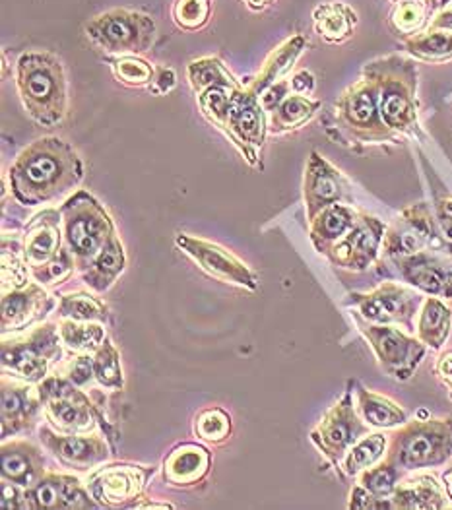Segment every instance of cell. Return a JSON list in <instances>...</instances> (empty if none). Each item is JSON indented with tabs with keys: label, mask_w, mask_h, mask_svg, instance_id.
Returning a JSON list of instances; mask_svg holds the SVG:
<instances>
[{
	"label": "cell",
	"mask_w": 452,
	"mask_h": 510,
	"mask_svg": "<svg viewBox=\"0 0 452 510\" xmlns=\"http://www.w3.org/2000/svg\"><path fill=\"white\" fill-rule=\"evenodd\" d=\"M6 175L14 198L22 206H41L78 187L84 163L71 144L47 136L24 148Z\"/></svg>",
	"instance_id": "obj_1"
},
{
	"label": "cell",
	"mask_w": 452,
	"mask_h": 510,
	"mask_svg": "<svg viewBox=\"0 0 452 510\" xmlns=\"http://www.w3.org/2000/svg\"><path fill=\"white\" fill-rule=\"evenodd\" d=\"M22 105L37 125L57 127L68 115V82L63 61L49 51H27L16 64Z\"/></svg>",
	"instance_id": "obj_2"
},
{
	"label": "cell",
	"mask_w": 452,
	"mask_h": 510,
	"mask_svg": "<svg viewBox=\"0 0 452 510\" xmlns=\"http://www.w3.org/2000/svg\"><path fill=\"white\" fill-rule=\"evenodd\" d=\"M64 246L74 256L76 270H84L115 233L109 212L88 190H76L61 206Z\"/></svg>",
	"instance_id": "obj_3"
},
{
	"label": "cell",
	"mask_w": 452,
	"mask_h": 510,
	"mask_svg": "<svg viewBox=\"0 0 452 510\" xmlns=\"http://www.w3.org/2000/svg\"><path fill=\"white\" fill-rule=\"evenodd\" d=\"M379 91V109L387 125L396 132H412L418 129V74L412 63L389 57L365 66Z\"/></svg>",
	"instance_id": "obj_4"
},
{
	"label": "cell",
	"mask_w": 452,
	"mask_h": 510,
	"mask_svg": "<svg viewBox=\"0 0 452 510\" xmlns=\"http://www.w3.org/2000/svg\"><path fill=\"white\" fill-rule=\"evenodd\" d=\"M452 457V419L404 423L390 438L387 462L414 472L445 464Z\"/></svg>",
	"instance_id": "obj_5"
},
{
	"label": "cell",
	"mask_w": 452,
	"mask_h": 510,
	"mask_svg": "<svg viewBox=\"0 0 452 510\" xmlns=\"http://www.w3.org/2000/svg\"><path fill=\"white\" fill-rule=\"evenodd\" d=\"M90 43L107 57L142 54L154 47L158 25L152 16L130 8H113L86 22Z\"/></svg>",
	"instance_id": "obj_6"
},
{
	"label": "cell",
	"mask_w": 452,
	"mask_h": 510,
	"mask_svg": "<svg viewBox=\"0 0 452 510\" xmlns=\"http://www.w3.org/2000/svg\"><path fill=\"white\" fill-rule=\"evenodd\" d=\"M61 332L54 324H41L24 338L3 342V369L30 384H39L63 357Z\"/></svg>",
	"instance_id": "obj_7"
},
{
	"label": "cell",
	"mask_w": 452,
	"mask_h": 510,
	"mask_svg": "<svg viewBox=\"0 0 452 510\" xmlns=\"http://www.w3.org/2000/svg\"><path fill=\"white\" fill-rule=\"evenodd\" d=\"M47 419L64 435H82L93 429L95 421L103 423V416L95 409L90 396L80 390L72 380L49 375L37 384ZM105 429V423H103Z\"/></svg>",
	"instance_id": "obj_8"
},
{
	"label": "cell",
	"mask_w": 452,
	"mask_h": 510,
	"mask_svg": "<svg viewBox=\"0 0 452 510\" xmlns=\"http://www.w3.org/2000/svg\"><path fill=\"white\" fill-rule=\"evenodd\" d=\"M336 117L340 127L360 142H385L394 132L380 115L377 84L369 74L341 93Z\"/></svg>",
	"instance_id": "obj_9"
},
{
	"label": "cell",
	"mask_w": 452,
	"mask_h": 510,
	"mask_svg": "<svg viewBox=\"0 0 452 510\" xmlns=\"http://www.w3.org/2000/svg\"><path fill=\"white\" fill-rule=\"evenodd\" d=\"M350 389L324 413V418L311 431L314 447L324 454L332 466H340V462H344L350 448L369 433V427L363 423L360 411L353 406Z\"/></svg>",
	"instance_id": "obj_10"
},
{
	"label": "cell",
	"mask_w": 452,
	"mask_h": 510,
	"mask_svg": "<svg viewBox=\"0 0 452 510\" xmlns=\"http://www.w3.org/2000/svg\"><path fill=\"white\" fill-rule=\"evenodd\" d=\"M361 334L373 348L380 369L396 380L412 379L426 357V343L400 332L392 324L369 322L361 326Z\"/></svg>",
	"instance_id": "obj_11"
},
{
	"label": "cell",
	"mask_w": 452,
	"mask_h": 510,
	"mask_svg": "<svg viewBox=\"0 0 452 510\" xmlns=\"http://www.w3.org/2000/svg\"><path fill=\"white\" fill-rule=\"evenodd\" d=\"M266 132V111L258 95L245 86L236 90L229 109L226 136L253 168H263V163L258 161V151L264 146Z\"/></svg>",
	"instance_id": "obj_12"
},
{
	"label": "cell",
	"mask_w": 452,
	"mask_h": 510,
	"mask_svg": "<svg viewBox=\"0 0 452 510\" xmlns=\"http://www.w3.org/2000/svg\"><path fill=\"white\" fill-rule=\"evenodd\" d=\"M351 303L367 322L402 324L414 328V319L421 305V297L400 284L382 282L369 293H351Z\"/></svg>",
	"instance_id": "obj_13"
},
{
	"label": "cell",
	"mask_w": 452,
	"mask_h": 510,
	"mask_svg": "<svg viewBox=\"0 0 452 510\" xmlns=\"http://www.w3.org/2000/svg\"><path fill=\"white\" fill-rule=\"evenodd\" d=\"M175 245L179 246L188 258H193L198 268L212 275V278L224 284L251 289V292H255L258 287V275L236 255H231L227 249H224V246L207 239L187 236V233H179V236L175 237Z\"/></svg>",
	"instance_id": "obj_14"
},
{
	"label": "cell",
	"mask_w": 452,
	"mask_h": 510,
	"mask_svg": "<svg viewBox=\"0 0 452 510\" xmlns=\"http://www.w3.org/2000/svg\"><path fill=\"white\" fill-rule=\"evenodd\" d=\"M154 474L156 470L149 466L115 464L95 472L88 491L98 506H136Z\"/></svg>",
	"instance_id": "obj_15"
},
{
	"label": "cell",
	"mask_w": 452,
	"mask_h": 510,
	"mask_svg": "<svg viewBox=\"0 0 452 510\" xmlns=\"http://www.w3.org/2000/svg\"><path fill=\"white\" fill-rule=\"evenodd\" d=\"M437 224L426 204H416L387 229L382 249L390 260L408 258L423 253L435 243Z\"/></svg>",
	"instance_id": "obj_16"
},
{
	"label": "cell",
	"mask_w": 452,
	"mask_h": 510,
	"mask_svg": "<svg viewBox=\"0 0 452 510\" xmlns=\"http://www.w3.org/2000/svg\"><path fill=\"white\" fill-rule=\"evenodd\" d=\"M385 233L387 227L379 217L360 214L358 222L350 229L348 236L334 246L326 258L334 266L351 272H365L377 260Z\"/></svg>",
	"instance_id": "obj_17"
},
{
	"label": "cell",
	"mask_w": 452,
	"mask_h": 510,
	"mask_svg": "<svg viewBox=\"0 0 452 510\" xmlns=\"http://www.w3.org/2000/svg\"><path fill=\"white\" fill-rule=\"evenodd\" d=\"M402 280L433 297H452V256L423 251L408 258L392 260Z\"/></svg>",
	"instance_id": "obj_18"
},
{
	"label": "cell",
	"mask_w": 452,
	"mask_h": 510,
	"mask_svg": "<svg viewBox=\"0 0 452 510\" xmlns=\"http://www.w3.org/2000/svg\"><path fill=\"white\" fill-rule=\"evenodd\" d=\"M43 447L57 458L64 467H72L78 472L91 470L109 458V447L101 437L95 435H57L49 427L39 431Z\"/></svg>",
	"instance_id": "obj_19"
},
{
	"label": "cell",
	"mask_w": 452,
	"mask_h": 510,
	"mask_svg": "<svg viewBox=\"0 0 452 510\" xmlns=\"http://www.w3.org/2000/svg\"><path fill=\"white\" fill-rule=\"evenodd\" d=\"M54 309V299L37 284H25L3 293V334L22 332L41 322Z\"/></svg>",
	"instance_id": "obj_20"
},
{
	"label": "cell",
	"mask_w": 452,
	"mask_h": 510,
	"mask_svg": "<svg viewBox=\"0 0 452 510\" xmlns=\"http://www.w3.org/2000/svg\"><path fill=\"white\" fill-rule=\"evenodd\" d=\"M41 398L37 389H30V382L3 379L0 390V421H3V438L30 431L35 425Z\"/></svg>",
	"instance_id": "obj_21"
},
{
	"label": "cell",
	"mask_w": 452,
	"mask_h": 510,
	"mask_svg": "<svg viewBox=\"0 0 452 510\" xmlns=\"http://www.w3.org/2000/svg\"><path fill=\"white\" fill-rule=\"evenodd\" d=\"M303 197L309 222L324 208H328V206L340 204L346 198V187L344 181H341V175L324 158H321L317 151H313L307 163Z\"/></svg>",
	"instance_id": "obj_22"
},
{
	"label": "cell",
	"mask_w": 452,
	"mask_h": 510,
	"mask_svg": "<svg viewBox=\"0 0 452 510\" xmlns=\"http://www.w3.org/2000/svg\"><path fill=\"white\" fill-rule=\"evenodd\" d=\"M63 217L61 210H43L25 226L22 249L32 270L47 265L63 251Z\"/></svg>",
	"instance_id": "obj_23"
},
{
	"label": "cell",
	"mask_w": 452,
	"mask_h": 510,
	"mask_svg": "<svg viewBox=\"0 0 452 510\" xmlns=\"http://www.w3.org/2000/svg\"><path fill=\"white\" fill-rule=\"evenodd\" d=\"M43 454L25 440H12L0 448V474L3 479L24 489H32L45 474Z\"/></svg>",
	"instance_id": "obj_24"
},
{
	"label": "cell",
	"mask_w": 452,
	"mask_h": 510,
	"mask_svg": "<svg viewBox=\"0 0 452 510\" xmlns=\"http://www.w3.org/2000/svg\"><path fill=\"white\" fill-rule=\"evenodd\" d=\"M210 450L195 443H185L173 448L163 460V476L171 486L193 487L210 472Z\"/></svg>",
	"instance_id": "obj_25"
},
{
	"label": "cell",
	"mask_w": 452,
	"mask_h": 510,
	"mask_svg": "<svg viewBox=\"0 0 452 510\" xmlns=\"http://www.w3.org/2000/svg\"><path fill=\"white\" fill-rule=\"evenodd\" d=\"M358 216L346 204H332L311 219V243L319 255L328 256L358 222Z\"/></svg>",
	"instance_id": "obj_26"
},
{
	"label": "cell",
	"mask_w": 452,
	"mask_h": 510,
	"mask_svg": "<svg viewBox=\"0 0 452 510\" xmlns=\"http://www.w3.org/2000/svg\"><path fill=\"white\" fill-rule=\"evenodd\" d=\"M127 268V253L120 239L113 236L107 241L103 249L93 256L90 265L82 270V280L86 282L95 293H105L111 287L119 275Z\"/></svg>",
	"instance_id": "obj_27"
},
{
	"label": "cell",
	"mask_w": 452,
	"mask_h": 510,
	"mask_svg": "<svg viewBox=\"0 0 452 510\" xmlns=\"http://www.w3.org/2000/svg\"><path fill=\"white\" fill-rule=\"evenodd\" d=\"M305 45H307V41L303 35H293L292 39L284 41L278 49H274L270 53V57L264 61L263 68H260V72L251 82V86H246V88L260 98V95H263L272 84H276V82L282 80V76L290 71L301 54V51L305 49Z\"/></svg>",
	"instance_id": "obj_28"
},
{
	"label": "cell",
	"mask_w": 452,
	"mask_h": 510,
	"mask_svg": "<svg viewBox=\"0 0 452 510\" xmlns=\"http://www.w3.org/2000/svg\"><path fill=\"white\" fill-rule=\"evenodd\" d=\"M392 506L406 510H437L445 508V497L439 484L433 477L423 476L396 486Z\"/></svg>",
	"instance_id": "obj_29"
},
{
	"label": "cell",
	"mask_w": 452,
	"mask_h": 510,
	"mask_svg": "<svg viewBox=\"0 0 452 510\" xmlns=\"http://www.w3.org/2000/svg\"><path fill=\"white\" fill-rule=\"evenodd\" d=\"M450 321L452 311L445 305L443 301L437 297H428L423 301V307L418 321V338L426 343V346L439 350L447 342L450 334Z\"/></svg>",
	"instance_id": "obj_30"
},
{
	"label": "cell",
	"mask_w": 452,
	"mask_h": 510,
	"mask_svg": "<svg viewBox=\"0 0 452 510\" xmlns=\"http://www.w3.org/2000/svg\"><path fill=\"white\" fill-rule=\"evenodd\" d=\"M353 384L358 389V411L363 421H367L371 427H380V429L406 423V411L399 404L385 396L363 389L358 382Z\"/></svg>",
	"instance_id": "obj_31"
},
{
	"label": "cell",
	"mask_w": 452,
	"mask_h": 510,
	"mask_svg": "<svg viewBox=\"0 0 452 510\" xmlns=\"http://www.w3.org/2000/svg\"><path fill=\"white\" fill-rule=\"evenodd\" d=\"M319 107H321V103L314 101V100H309L307 95L290 93L272 111L268 132L284 134V132L297 130V129L303 127L314 113H317Z\"/></svg>",
	"instance_id": "obj_32"
},
{
	"label": "cell",
	"mask_w": 452,
	"mask_h": 510,
	"mask_svg": "<svg viewBox=\"0 0 452 510\" xmlns=\"http://www.w3.org/2000/svg\"><path fill=\"white\" fill-rule=\"evenodd\" d=\"M188 84L193 88L197 95L204 93L210 88L224 86V88H243L241 82L233 76L227 66L217 59V57H204L198 61H193L187 68Z\"/></svg>",
	"instance_id": "obj_33"
},
{
	"label": "cell",
	"mask_w": 452,
	"mask_h": 510,
	"mask_svg": "<svg viewBox=\"0 0 452 510\" xmlns=\"http://www.w3.org/2000/svg\"><path fill=\"white\" fill-rule=\"evenodd\" d=\"M314 27L326 41H344L351 35L355 14L344 5H322L313 14Z\"/></svg>",
	"instance_id": "obj_34"
},
{
	"label": "cell",
	"mask_w": 452,
	"mask_h": 510,
	"mask_svg": "<svg viewBox=\"0 0 452 510\" xmlns=\"http://www.w3.org/2000/svg\"><path fill=\"white\" fill-rule=\"evenodd\" d=\"M59 316L78 322H107L109 309L107 305L86 292L66 293L59 301Z\"/></svg>",
	"instance_id": "obj_35"
},
{
	"label": "cell",
	"mask_w": 452,
	"mask_h": 510,
	"mask_svg": "<svg viewBox=\"0 0 452 510\" xmlns=\"http://www.w3.org/2000/svg\"><path fill=\"white\" fill-rule=\"evenodd\" d=\"M387 445L389 440L382 433H373V435L367 433L350 448L344 458V466L341 467H344V472L348 476H358L363 470H367V467L377 464V460L385 454Z\"/></svg>",
	"instance_id": "obj_36"
},
{
	"label": "cell",
	"mask_w": 452,
	"mask_h": 510,
	"mask_svg": "<svg viewBox=\"0 0 452 510\" xmlns=\"http://www.w3.org/2000/svg\"><path fill=\"white\" fill-rule=\"evenodd\" d=\"M71 476H59L45 472L32 489H25L27 508L35 510H63L64 489Z\"/></svg>",
	"instance_id": "obj_37"
},
{
	"label": "cell",
	"mask_w": 452,
	"mask_h": 510,
	"mask_svg": "<svg viewBox=\"0 0 452 510\" xmlns=\"http://www.w3.org/2000/svg\"><path fill=\"white\" fill-rule=\"evenodd\" d=\"M63 343L74 351H95L105 342V330L100 322H78L66 319L59 324Z\"/></svg>",
	"instance_id": "obj_38"
},
{
	"label": "cell",
	"mask_w": 452,
	"mask_h": 510,
	"mask_svg": "<svg viewBox=\"0 0 452 510\" xmlns=\"http://www.w3.org/2000/svg\"><path fill=\"white\" fill-rule=\"evenodd\" d=\"M109 66L120 84L130 88L152 86L156 78V68L139 54H125V57H107Z\"/></svg>",
	"instance_id": "obj_39"
},
{
	"label": "cell",
	"mask_w": 452,
	"mask_h": 510,
	"mask_svg": "<svg viewBox=\"0 0 452 510\" xmlns=\"http://www.w3.org/2000/svg\"><path fill=\"white\" fill-rule=\"evenodd\" d=\"M93 375L101 386H105V389L111 390L125 389L120 355L109 338H105L101 346L93 351Z\"/></svg>",
	"instance_id": "obj_40"
},
{
	"label": "cell",
	"mask_w": 452,
	"mask_h": 510,
	"mask_svg": "<svg viewBox=\"0 0 452 510\" xmlns=\"http://www.w3.org/2000/svg\"><path fill=\"white\" fill-rule=\"evenodd\" d=\"M233 93H236V88L216 86V88H210V90H207L204 93L197 95L202 115L207 117V120L212 122V125L217 130H222L224 134L227 130V120H229V109H231V101H233Z\"/></svg>",
	"instance_id": "obj_41"
},
{
	"label": "cell",
	"mask_w": 452,
	"mask_h": 510,
	"mask_svg": "<svg viewBox=\"0 0 452 510\" xmlns=\"http://www.w3.org/2000/svg\"><path fill=\"white\" fill-rule=\"evenodd\" d=\"M173 22L183 32H198L210 22L212 0H175Z\"/></svg>",
	"instance_id": "obj_42"
},
{
	"label": "cell",
	"mask_w": 452,
	"mask_h": 510,
	"mask_svg": "<svg viewBox=\"0 0 452 510\" xmlns=\"http://www.w3.org/2000/svg\"><path fill=\"white\" fill-rule=\"evenodd\" d=\"M27 262L24 258L22 243L12 237V243L8 237L3 239V289L10 292L27 284Z\"/></svg>",
	"instance_id": "obj_43"
},
{
	"label": "cell",
	"mask_w": 452,
	"mask_h": 510,
	"mask_svg": "<svg viewBox=\"0 0 452 510\" xmlns=\"http://www.w3.org/2000/svg\"><path fill=\"white\" fill-rule=\"evenodd\" d=\"M195 433L207 443L220 445L231 435V418L222 408H208L195 419Z\"/></svg>",
	"instance_id": "obj_44"
},
{
	"label": "cell",
	"mask_w": 452,
	"mask_h": 510,
	"mask_svg": "<svg viewBox=\"0 0 452 510\" xmlns=\"http://www.w3.org/2000/svg\"><path fill=\"white\" fill-rule=\"evenodd\" d=\"M399 477H400V470L390 462H382L375 467H367V470L361 472V487H365L369 493H373L375 497L387 499L392 497V493L399 486Z\"/></svg>",
	"instance_id": "obj_45"
},
{
	"label": "cell",
	"mask_w": 452,
	"mask_h": 510,
	"mask_svg": "<svg viewBox=\"0 0 452 510\" xmlns=\"http://www.w3.org/2000/svg\"><path fill=\"white\" fill-rule=\"evenodd\" d=\"M74 268H76L74 256L71 255V251L66 249V246H63V251L57 256H54L53 260H49L47 265L39 266V268H34L32 274H34V278L39 284L53 285V284H57V282L68 278V275H71V272Z\"/></svg>",
	"instance_id": "obj_46"
},
{
	"label": "cell",
	"mask_w": 452,
	"mask_h": 510,
	"mask_svg": "<svg viewBox=\"0 0 452 510\" xmlns=\"http://www.w3.org/2000/svg\"><path fill=\"white\" fill-rule=\"evenodd\" d=\"M408 49L421 59H443L452 53V37L445 34H429L408 41Z\"/></svg>",
	"instance_id": "obj_47"
},
{
	"label": "cell",
	"mask_w": 452,
	"mask_h": 510,
	"mask_svg": "<svg viewBox=\"0 0 452 510\" xmlns=\"http://www.w3.org/2000/svg\"><path fill=\"white\" fill-rule=\"evenodd\" d=\"M435 224H437L435 249L452 256V202L439 204L435 216Z\"/></svg>",
	"instance_id": "obj_48"
},
{
	"label": "cell",
	"mask_w": 452,
	"mask_h": 510,
	"mask_svg": "<svg viewBox=\"0 0 452 510\" xmlns=\"http://www.w3.org/2000/svg\"><path fill=\"white\" fill-rule=\"evenodd\" d=\"M392 22L400 32H414L421 24V8L418 3H402L392 14Z\"/></svg>",
	"instance_id": "obj_49"
},
{
	"label": "cell",
	"mask_w": 452,
	"mask_h": 510,
	"mask_svg": "<svg viewBox=\"0 0 452 510\" xmlns=\"http://www.w3.org/2000/svg\"><path fill=\"white\" fill-rule=\"evenodd\" d=\"M93 357L82 353L80 357L71 363L68 367V375L66 379L72 380L76 386H84L93 379Z\"/></svg>",
	"instance_id": "obj_50"
},
{
	"label": "cell",
	"mask_w": 452,
	"mask_h": 510,
	"mask_svg": "<svg viewBox=\"0 0 452 510\" xmlns=\"http://www.w3.org/2000/svg\"><path fill=\"white\" fill-rule=\"evenodd\" d=\"M350 508L353 510H367V508H394L392 499L385 501L380 497H375L373 493H369L365 487L358 486L353 487L351 497H350Z\"/></svg>",
	"instance_id": "obj_51"
},
{
	"label": "cell",
	"mask_w": 452,
	"mask_h": 510,
	"mask_svg": "<svg viewBox=\"0 0 452 510\" xmlns=\"http://www.w3.org/2000/svg\"><path fill=\"white\" fill-rule=\"evenodd\" d=\"M292 90V80H278L276 84H272L263 95H260V103H263L264 111H274L287 95H290Z\"/></svg>",
	"instance_id": "obj_52"
},
{
	"label": "cell",
	"mask_w": 452,
	"mask_h": 510,
	"mask_svg": "<svg viewBox=\"0 0 452 510\" xmlns=\"http://www.w3.org/2000/svg\"><path fill=\"white\" fill-rule=\"evenodd\" d=\"M5 510H22L27 508V499H25V489L10 484V481L3 479V499H0Z\"/></svg>",
	"instance_id": "obj_53"
},
{
	"label": "cell",
	"mask_w": 452,
	"mask_h": 510,
	"mask_svg": "<svg viewBox=\"0 0 452 510\" xmlns=\"http://www.w3.org/2000/svg\"><path fill=\"white\" fill-rule=\"evenodd\" d=\"M175 86H177V74H175L173 68L161 66L156 71V78L152 82V86H149V90H152L156 95H166Z\"/></svg>",
	"instance_id": "obj_54"
},
{
	"label": "cell",
	"mask_w": 452,
	"mask_h": 510,
	"mask_svg": "<svg viewBox=\"0 0 452 510\" xmlns=\"http://www.w3.org/2000/svg\"><path fill=\"white\" fill-rule=\"evenodd\" d=\"M314 90V78L311 72L307 71H301L292 78V91L299 93V95H305L311 93Z\"/></svg>",
	"instance_id": "obj_55"
},
{
	"label": "cell",
	"mask_w": 452,
	"mask_h": 510,
	"mask_svg": "<svg viewBox=\"0 0 452 510\" xmlns=\"http://www.w3.org/2000/svg\"><path fill=\"white\" fill-rule=\"evenodd\" d=\"M435 370L443 382L452 386V351H448L441 357L439 363H437V367H435Z\"/></svg>",
	"instance_id": "obj_56"
},
{
	"label": "cell",
	"mask_w": 452,
	"mask_h": 510,
	"mask_svg": "<svg viewBox=\"0 0 452 510\" xmlns=\"http://www.w3.org/2000/svg\"><path fill=\"white\" fill-rule=\"evenodd\" d=\"M243 3L253 12H263V10L270 8L272 5H276V0H243Z\"/></svg>",
	"instance_id": "obj_57"
},
{
	"label": "cell",
	"mask_w": 452,
	"mask_h": 510,
	"mask_svg": "<svg viewBox=\"0 0 452 510\" xmlns=\"http://www.w3.org/2000/svg\"><path fill=\"white\" fill-rule=\"evenodd\" d=\"M134 508H173V505H169V503H161V505L159 503H142L140 505L139 503Z\"/></svg>",
	"instance_id": "obj_58"
},
{
	"label": "cell",
	"mask_w": 452,
	"mask_h": 510,
	"mask_svg": "<svg viewBox=\"0 0 452 510\" xmlns=\"http://www.w3.org/2000/svg\"><path fill=\"white\" fill-rule=\"evenodd\" d=\"M445 486H447V493H448V497L452 499V470H448L445 474Z\"/></svg>",
	"instance_id": "obj_59"
},
{
	"label": "cell",
	"mask_w": 452,
	"mask_h": 510,
	"mask_svg": "<svg viewBox=\"0 0 452 510\" xmlns=\"http://www.w3.org/2000/svg\"><path fill=\"white\" fill-rule=\"evenodd\" d=\"M433 3V6H445V5H448L450 0H429V5Z\"/></svg>",
	"instance_id": "obj_60"
},
{
	"label": "cell",
	"mask_w": 452,
	"mask_h": 510,
	"mask_svg": "<svg viewBox=\"0 0 452 510\" xmlns=\"http://www.w3.org/2000/svg\"><path fill=\"white\" fill-rule=\"evenodd\" d=\"M450 399H452V392H450Z\"/></svg>",
	"instance_id": "obj_61"
}]
</instances>
